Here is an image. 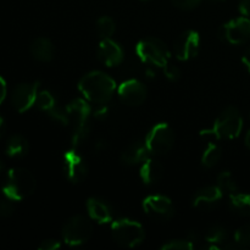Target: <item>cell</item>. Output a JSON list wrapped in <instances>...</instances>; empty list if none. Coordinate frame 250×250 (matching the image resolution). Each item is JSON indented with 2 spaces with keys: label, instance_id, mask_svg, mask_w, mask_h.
<instances>
[{
  "label": "cell",
  "instance_id": "6da1fadb",
  "mask_svg": "<svg viewBox=\"0 0 250 250\" xmlns=\"http://www.w3.org/2000/svg\"><path fill=\"white\" fill-rule=\"evenodd\" d=\"M78 89L83 97L94 104H106L114 95L116 83L102 71H92L83 76L78 82Z\"/></svg>",
  "mask_w": 250,
  "mask_h": 250
},
{
  "label": "cell",
  "instance_id": "7a4b0ae2",
  "mask_svg": "<svg viewBox=\"0 0 250 250\" xmlns=\"http://www.w3.org/2000/svg\"><path fill=\"white\" fill-rule=\"evenodd\" d=\"M68 117V125L72 126V148L77 149L90 133V116L92 109L87 100L75 99L65 107Z\"/></svg>",
  "mask_w": 250,
  "mask_h": 250
},
{
  "label": "cell",
  "instance_id": "3957f363",
  "mask_svg": "<svg viewBox=\"0 0 250 250\" xmlns=\"http://www.w3.org/2000/svg\"><path fill=\"white\" fill-rule=\"evenodd\" d=\"M36 178L28 170L14 167L7 172L6 180L2 185V193L12 202H21L31 197L36 190Z\"/></svg>",
  "mask_w": 250,
  "mask_h": 250
},
{
  "label": "cell",
  "instance_id": "277c9868",
  "mask_svg": "<svg viewBox=\"0 0 250 250\" xmlns=\"http://www.w3.org/2000/svg\"><path fill=\"white\" fill-rule=\"evenodd\" d=\"M243 119L236 107L229 106L219 115L212 128L202 132L203 136H214L217 139H234L241 134Z\"/></svg>",
  "mask_w": 250,
  "mask_h": 250
},
{
  "label": "cell",
  "instance_id": "5b68a950",
  "mask_svg": "<svg viewBox=\"0 0 250 250\" xmlns=\"http://www.w3.org/2000/svg\"><path fill=\"white\" fill-rule=\"evenodd\" d=\"M136 53L143 62L164 68L170 62V51L167 46L155 37H146L138 42Z\"/></svg>",
  "mask_w": 250,
  "mask_h": 250
},
{
  "label": "cell",
  "instance_id": "8992f818",
  "mask_svg": "<svg viewBox=\"0 0 250 250\" xmlns=\"http://www.w3.org/2000/svg\"><path fill=\"white\" fill-rule=\"evenodd\" d=\"M111 233L115 242L126 248L138 247L146 238L143 226L139 222L129 219H121L112 222Z\"/></svg>",
  "mask_w": 250,
  "mask_h": 250
},
{
  "label": "cell",
  "instance_id": "52a82bcc",
  "mask_svg": "<svg viewBox=\"0 0 250 250\" xmlns=\"http://www.w3.org/2000/svg\"><path fill=\"white\" fill-rule=\"evenodd\" d=\"M93 233V226L89 219L83 215L71 217L62 229V239L71 247L81 246L89 241Z\"/></svg>",
  "mask_w": 250,
  "mask_h": 250
},
{
  "label": "cell",
  "instance_id": "ba28073f",
  "mask_svg": "<svg viewBox=\"0 0 250 250\" xmlns=\"http://www.w3.org/2000/svg\"><path fill=\"white\" fill-rule=\"evenodd\" d=\"M175 133L167 124H158L149 131L146 144L151 155H164L172 149Z\"/></svg>",
  "mask_w": 250,
  "mask_h": 250
},
{
  "label": "cell",
  "instance_id": "9c48e42d",
  "mask_svg": "<svg viewBox=\"0 0 250 250\" xmlns=\"http://www.w3.org/2000/svg\"><path fill=\"white\" fill-rule=\"evenodd\" d=\"M219 37L221 41L237 45L250 39V20L247 16L238 17L220 27Z\"/></svg>",
  "mask_w": 250,
  "mask_h": 250
},
{
  "label": "cell",
  "instance_id": "30bf717a",
  "mask_svg": "<svg viewBox=\"0 0 250 250\" xmlns=\"http://www.w3.org/2000/svg\"><path fill=\"white\" fill-rule=\"evenodd\" d=\"M62 168L66 178L72 183H81L88 176L87 163L75 148L63 154Z\"/></svg>",
  "mask_w": 250,
  "mask_h": 250
},
{
  "label": "cell",
  "instance_id": "8fae6325",
  "mask_svg": "<svg viewBox=\"0 0 250 250\" xmlns=\"http://www.w3.org/2000/svg\"><path fill=\"white\" fill-rule=\"evenodd\" d=\"M143 210L151 219L167 221L175 215V207L165 195H149L143 200Z\"/></svg>",
  "mask_w": 250,
  "mask_h": 250
},
{
  "label": "cell",
  "instance_id": "7c38bea8",
  "mask_svg": "<svg viewBox=\"0 0 250 250\" xmlns=\"http://www.w3.org/2000/svg\"><path fill=\"white\" fill-rule=\"evenodd\" d=\"M39 82L33 83H20L11 92V104L15 110L19 112H26L36 105L37 97H38Z\"/></svg>",
  "mask_w": 250,
  "mask_h": 250
},
{
  "label": "cell",
  "instance_id": "4fadbf2b",
  "mask_svg": "<svg viewBox=\"0 0 250 250\" xmlns=\"http://www.w3.org/2000/svg\"><path fill=\"white\" fill-rule=\"evenodd\" d=\"M117 95L124 104L128 105V106H138L146 102L148 89L139 81L128 80L119 85Z\"/></svg>",
  "mask_w": 250,
  "mask_h": 250
},
{
  "label": "cell",
  "instance_id": "5bb4252c",
  "mask_svg": "<svg viewBox=\"0 0 250 250\" xmlns=\"http://www.w3.org/2000/svg\"><path fill=\"white\" fill-rule=\"evenodd\" d=\"M200 48V37L197 31L188 29L183 32L175 42L176 58L181 61L189 60L197 56Z\"/></svg>",
  "mask_w": 250,
  "mask_h": 250
},
{
  "label": "cell",
  "instance_id": "9a60e30c",
  "mask_svg": "<svg viewBox=\"0 0 250 250\" xmlns=\"http://www.w3.org/2000/svg\"><path fill=\"white\" fill-rule=\"evenodd\" d=\"M98 58L104 65L114 67L124 61V50L111 38H105L98 46Z\"/></svg>",
  "mask_w": 250,
  "mask_h": 250
},
{
  "label": "cell",
  "instance_id": "2e32d148",
  "mask_svg": "<svg viewBox=\"0 0 250 250\" xmlns=\"http://www.w3.org/2000/svg\"><path fill=\"white\" fill-rule=\"evenodd\" d=\"M224 197V192L219 186H208L195 193L193 198V207L199 210H210L216 207Z\"/></svg>",
  "mask_w": 250,
  "mask_h": 250
},
{
  "label": "cell",
  "instance_id": "e0dca14e",
  "mask_svg": "<svg viewBox=\"0 0 250 250\" xmlns=\"http://www.w3.org/2000/svg\"><path fill=\"white\" fill-rule=\"evenodd\" d=\"M87 211L93 221L106 225L114 220V210L105 200L99 198H89L87 200Z\"/></svg>",
  "mask_w": 250,
  "mask_h": 250
},
{
  "label": "cell",
  "instance_id": "ac0fdd59",
  "mask_svg": "<svg viewBox=\"0 0 250 250\" xmlns=\"http://www.w3.org/2000/svg\"><path fill=\"white\" fill-rule=\"evenodd\" d=\"M150 151H149L148 146H146V142H134L131 146H127L121 154V161L122 164L128 166L138 165V164H143L146 159L150 158Z\"/></svg>",
  "mask_w": 250,
  "mask_h": 250
},
{
  "label": "cell",
  "instance_id": "d6986e66",
  "mask_svg": "<svg viewBox=\"0 0 250 250\" xmlns=\"http://www.w3.org/2000/svg\"><path fill=\"white\" fill-rule=\"evenodd\" d=\"M164 175V166L159 160L149 158L142 164L139 176L146 185H155L161 180Z\"/></svg>",
  "mask_w": 250,
  "mask_h": 250
},
{
  "label": "cell",
  "instance_id": "ffe728a7",
  "mask_svg": "<svg viewBox=\"0 0 250 250\" xmlns=\"http://www.w3.org/2000/svg\"><path fill=\"white\" fill-rule=\"evenodd\" d=\"M31 54L36 60L42 62H49L53 60L55 48L51 41L46 37H38L31 44Z\"/></svg>",
  "mask_w": 250,
  "mask_h": 250
},
{
  "label": "cell",
  "instance_id": "44dd1931",
  "mask_svg": "<svg viewBox=\"0 0 250 250\" xmlns=\"http://www.w3.org/2000/svg\"><path fill=\"white\" fill-rule=\"evenodd\" d=\"M5 150H6L7 156L12 159L24 158L29 151V143L26 137L21 134H12L7 139Z\"/></svg>",
  "mask_w": 250,
  "mask_h": 250
},
{
  "label": "cell",
  "instance_id": "7402d4cb",
  "mask_svg": "<svg viewBox=\"0 0 250 250\" xmlns=\"http://www.w3.org/2000/svg\"><path fill=\"white\" fill-rule=\"evenodd\" d=\"M227 238H229V234H227L226 229L219 226V225H215V226L210 227L205 233V242L208 243V246H205L204 248L221 249V244L225 243Z\"/></svg>",
  "mask_w": 250,
  "mask_h": 250
},
{
  "label": "cell",
  "instance_id": "603a6c76",
  "mask_svg": "<svg viewBox=\"0 0 250 250\" xmlns=\"http://www.w3.org/2000/svg\"><path fill=\"white\" fill-rule=\"evenodd\" d=\"M229 207L233 212L241 216H250V194L233 193L229 195Z\"/></svg>",
  "mask_w": 250,
  "mask_h": 250
},
{
  "label": "cell",
  "instance_id": "cb8c5ba5",
  "mask_svg": "<svg viewBox=\"0 0 250 250\" xmlns=\"http://www.w3.org/2000/svg\"><path fill=\"white\" fill-rule=\"evenodd\" d=\"M221 159V149L217 144L210 143L207 146L202 156V164L204 167L211 168L216 165Z\"/></svg>",
  "mask_w": 250,
  "mask_h": 250
},
{
  "label": "cell",
  "instance_id": "d4e9b609",
  "mask_svg": "<svg viewBox=\"0 0 250 250\" xmlns=\"http://www.w3.org/2000/svg\"><path fill=\"white\" fill-rule=\"evenodd\" d=\"M217 186L222 192L229 195L238 192V186H237L236 180L229 171H224V172L220 173L219 177H217Z\"/></svg>",
  "mask_w": 250,
  "mask_h": 250
},
{
  "label": "cell",
  "instance_id": "484cf974",
  "mask_svg": "<svg viewBox=\"0 0 250 250\" xmlns=\"http://www.w3.org/2000/svg\"><path fill=\"white\" fill-rule=\"evenodd\" d=\"M36 105L39 110L45 111L46 114L53 111V110L58 106V105H56L55 97H54L50 92H48V90H42V92L38 93Z\"/></svg>",
  "mask_w": 250,
  "mask_h": 250
},
{
  "label": "cell",
  "instance_id": "4316f807",
  "mask_svg": "<svg viewBox=\"0 0 250 250\" xmlns=\"http://www.w3.org/2000/svg\"><path fill=\"white\" fill-rule=\"evenodd\" d=\"M115 21L110 16H102L97 21V31L98 34L102 39L111 38L112 34L115 33Z\"/></svg>",
  "mask_w": 250,
  "mask_h": 250
},
{
  "label": "cell",
  "instance_id": "83f0119b",
  "mask_svg": "<svg viewBox=\"0 0 250 250\" xmlns=\"http://www.w3.org/2000/svg\"><path fill=\"white\" fill-rule=\"evenodd\" d=\"M163 250H192L194 249V242L187 239H172L161 246Z\"/></svg>",
  "mask_w": 250,
  "mask_h": 250
},
{
  "label": "cell",
  "instance_id": "f1b7e54d",
  "mask_svg": "<svg viewBox=\"0 0 250 250\" xmlns=\"http://www.w3.org/2000/svg\"><path fill=\"white\" fill-rule=\"evenodd\" d=\"M234 241L242 247V248H247L250 247V225H246L238 229L234 233Z\"/></svg>",
  "mask_w": 250,
  "mask_h": 250
},
{
  "label": "cell",
  "instance_id": "f546056e",
  "mask_svg": "<svg viewBox=\"0 0 250 250\" xmlns=\"http://www.w3.org/2000/svg\"><path fill=\"white\" fill-rule=\"evenodd\" d=\"M171 1L177 9L183 10V11H189V10L195 9L203 0H171Z\"/></svg>",
  "mask_w": 250,
  "mask_h": 250
},
{
  "label": "cell",
  "instance_id": "4dcf8cb0",
  "mask_svg": "<svg viewBox=\"0 0 250 250\" xmlns=\"http://www.w3.org/2000/svg\"><path fill=\"white\" fill-rule=\"evenodd\" d=\"M11 202L12 200L7 199V198L4 200H0V217L7 219V217L12 216V214L15 211V208Z\"/></svg>",
  "mask_w": 250,
  "mask_h": 250
},
{
  "label": "cell",
  "instance_id": "1f68e13d",
  "mask_svg": "<svg viewBox=\"0 0 250 250\" xmlns=\"http://www.w3.org/2000/svg\"><path fill=\"white\" fill-rule=\"evenodd\" d=\"M164 73H165L166 77L168 78L170 81H178L181 77V71L180 68L177 67L176 65H172L171 62H168L165 67L163 68Z\"/></svg>",
  "mask_w": 250,
  "mask_h": 250
},
{
  "label": "cell",
  "instance_id": "d6a6232c",
  "mask_svg": "<svg viewBox=\"0 0 250 250\" xmlns=\"http://www.w3.org/2000/svg\"><path fill=\"white\" fill-rule=\"evenodd\" d=\"M109 107H107L106 104H100L99 106H98L97 110H94V111L92 112L93 116L95 117V119L98 120H105L107 116H109Z\"/></svg>",
  "mask_w": 250,
  "mask_h": 250
},
{
  "label": "cell",
  "instance_id": "836d02e7",
  "mask_svg": "<svg viewBox=\"0 0 250 250\" xmlns=\"http://www.w3.org/2000/svg\"><path fill=\"white\" fill-rule=\"evenodd\" d=\"M60 248V243L55 239H45L38 246L39 250H56Z\"/></svg>",
  "mask_w": 250,
  "mask_h": 250
},
{
  "label": "cell",
  "instance_id": "e575fe53",
  "mask_svg": "<svg viewBox=\"0 0 250 250\" xmlns=\"http://www.w3.org/2000/svg\"><path fill=\"white\" fill-rule=\"evenodd\" d=\"M238 9L243 16H250V0H241Z\"/></svg>",
  "mask_w": 250,
  "mask_h": 250
},
{
  "label": "cell",
  "instance_id": "d590c367",
  "mask_svg": "<svg viewBox=\"0 0 250 250\" xmlns=\"http://www.w3.org/2000/svg\"><path fill=\"white\" fill-rule=\"evenodd\" d=\"M6 82H5L4 78L0 76V104H1L2 102H4V99L6 98Z\"/></svg>",
  "mask_w": 250,
  "mask_h": 250
},
{
  "label": "cell",
  "instance_id": "8d00e7d4",
  "mask_svg": "<svg viewBox=\"0 0 250 250\" xmlns=\"http://www.w3.org/2000/svg\"><path fill=\"white\" fill-rule=\"evenodd\" d=\"M107 148V142L105 139H98L97 143H95V149L97 150H105Z\"/></svg>",
  "mask_w": 250,
  "mask_h": 250
},
{
  "label": "cell",
  "instance_id": "74e56055",
  "mask_svg": "<svg viewBox=\"0 0 250 250\" xmlns=\"http://www.w3.org/2000/svg\"><path fill=\"white\" fill-rule=\"evenodd\" d=\"M242 61H243V63L246 65V67L248 68V71L250 72V48L244 53Z\"/></svg>",
  "mask_w": 250,
  "mask_h": 250
},
{
  "label": "cell",
  "instance_id": "f35d334b",
  "mask_svg": "<svg viewBox=\"0 0 250 250\" xmlns=\"http://www.w3.org/2000/svg\"><path fill=\"white\" fill-rule=\"evenodd\" d=\"M5 132H6V122L2 116H0V138L5 136Z\"/></svg>",
  "mask_w": 250,
  "mask_h": 250
},
{
  "label": "cell",
  "instance_id": "ab89813d",
  "mask_svg": "<svg viewBox=\"0 0 250 250\" xmlns=\"http://www.w3.org/2000/svg\"><path fill=\"white\" fill-rule=\"evenodd\" d=\"M246 146H247V148H248L250 150V129H249L248 133H247V136H246Z\"/></svg>",
  "mask_w": 250,
  "mask_h": 250
},
{
  "label": "cell",
  "instance_id": "60d3db41",
  "mask_svg": "<svg viewBox=\"0 0 250 250\" xmlns=\"http://www.w3.org/2000/svg\"><path fill=\"white\" fill-rule=\"evenodd\" d=\"M4 168H5V165H4V163H2V161L0 160V173H1L2 171H4Z\"/></svg>",
  "mask_w": 250,
  "mask_h": 250
},
{
  "label": "cell",
  "instance_id": "b9f144b4",
  "mask_svg": "<svg viewBox=\"0 0 250 250\" xmlns=\"http://www.w3.org/2000/svg\"><path fill=\"white\" fill-rule=\"evenodd\" d=\"M146 1H148V0H146Z\"/></svg>",
  "mask_w": 250,
  "mask_h": 250
}]
</instances>
